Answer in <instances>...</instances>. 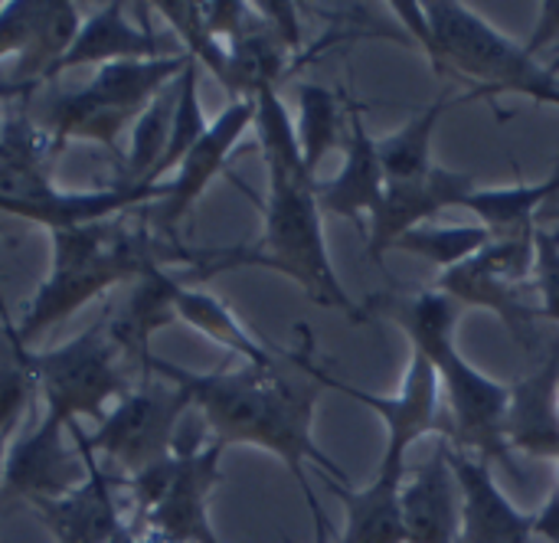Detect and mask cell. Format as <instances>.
I'll return each instance as SVG.
<instances>
[{
	"instance_id": "obj_19",
	"label": "cell",
	"mask_w": 559,
	"mask_h": 543,
	"mask_svg": "<svg viewBox=\"0 0 559 543\" xmlns=\"http://www.w3.org/2000/svg\"><path fill=\"white\" fill-rule=\"evenodd\" d=\"M449 456L462 492L459 543H534V515H524L508 501L495 482V469L485 459L455 452L452 446Z\"/></svg>"
},
{
	"instance_id": "obj_10",
	"label": "cell",
	"mask_w": 559,
	"mask_h": 543,
	"mask_svg": "<svg viewBox=\"0 0 559 543\" xmlns=\"http://www.w3.org/2000/svg\"><path fill=\"white\" fill-rule=\"evenodd\" d=\"M193 406V397L177 380L147 377L138 390H128L88 436L92 452L108 456L124 479L164 462L177 449L180 420Z\"/></svg>"
},
{
	"instance_id": "obj_13",
	"label": "cell",
	"mask_w": 559,
	"mask_h": 543,
	"mask_svg": "<svg viewBox=\"0 0 559 543\" xmlns=\"http://www.w3.org/2000/svg\"><path fill=\"white\" fill-rule=\"evenodd\" d=\"M255 125V98L229 102L206 128V134L187 151V157L177 164L174 177L164 180V197L154 203V233L170 239L174 226L187 216V210L200 200V193L213 184L216 174L226 170V161L246 128Z\"/></svg>"
},
{
	"instance_id": "obj_12",
	"label": "cell",
	"mask_w": 559,
	"mask_h": 543,
	"mask_svg": "<svg viewBox=\"0 0 559 543\" xmlns=\"http://www.w3.org/2000/svg\"><path fill=\"white\" fill-rule=\"evenodd\" d=\"M321 383L364 403L367 410L380 413L383 423H386V459H400L406 462V452L423 439V436H442L449 439L452 433V423H449V413H445V400H442V383H439V374L436 367L419 354L413 351L409 357V367H406V377H403V387L393 393V397H377V393H367L360 387H350L337 377H331L328 370L321 374Z\"/></svg>"
},
{
	"instance_id": "obj_9",
	"label": "cell",
	"mask_w": 559,
	"mask_h": 543,
	"mask_svg": "<svg viewBox=\"0 0 559 543\" xmlns=\"http://www.w3.org/2000/svg\"><path fill=\"white\" fill-rule=\"evenodd\" d=\"M537 233V229H534ZM534 233L491 239L481 252L439 272L432 288L459 308H485L498 315L521 347L537 344L534 324L540 321L534 288Z\"/></svg>"
},
{
	"instance_id": "obj_14",
	"label": "cell",
	"mask_w": 559,
	"mask_h": 543,
	"mask_svg": "<svg viewBox=\"0 0 559 543\" xmlns=\"http://www.w3.org/2000/svg\"><path fill=\"white\" fill-rule=\"evenodd\" d=\"M66 436H69L66 423L46 413L33 433L16 439L7 449L3 479H0L3 492L13 498H26L29 505L52 501V498L75 492L88 479V469H85L82 449L75 442L69 449Z\"/></svg>"
},
{
	"instance_id": "obj_33",
	"label": "cell",
	"mask_w": 559,
	"mask_h": 543,
	"mask_svg": "<svg viewBox=\"0 0 559 543\" xmlns=\"http://www.w3.org/2000/svg\"><path fill=\"white\" fill-rule=\"evenodd\" d=\"M46 13V0H10L0 3V59L13 62L26 52V46L33 43L39 20Z\"/></svg>"
},
{
	"instance_id": "obj_2",
	"label": "cell",
	"mask_w": 559,
	"mask_h": 543,
	"mask_svg": "<svg viewBox=\"0 0 559 543\" xmlns=\"http://www.w3.org/2000/svg\"><path fill=\"white\" fill-rule=\"evenodd\" d=\"M255 131L262 161L269 167V197L262 203V236L246 249H219L197 252V272L213 275L229 265H262L288 275L295 285L308 292V298L321 308H337L350 321H364V308L350 302L344 292L328 239H324V213L318 206V177L308 170L295 131V118L288 115L278 88H265L255 95Z\"/></svg>"
},
{
	"instance_id": "obj_20",
	"label": "cell",
	"mask_w": 559,
	"mask_h": 543,
	"mask_svg": "<svg viewBox=\"0 0 559 543\" xmlns=\"http://www.w3.org/2000/svg\"><path fill=\"white\" fill-rule=\"evenodd\" d=\"M403 528L406 543H459L462 538V492L445 439L403 482Z\"/></svg>"
},
{
	"instance_id": "obj_27",
	"label": "cell",
	"mask_w": 559,
	"mask_h": 543,
	"mask_svg": "<svg viewBox=\"0 0 559 543\" xmlns=\"http://www.w3.org/2000/svg\"><path fill=\"white\" fill-rule=\"evenodd\" d=\"M445 105H449V88L432 105L419 108L403 128L377 141V154L386 180H413L432 167V134L439 128Z\"/></svg>"
},
{
	"instance_id": "obj_32",
	"label": "cell",
	"mask_w": 559,
	"mask_h": 543,
	"mask_svg": "<svg viewBox=\"0 0 559 543\" xmlns=\"http://www.w3.org/2000/svg\"><path fill=\"white\" fill-rule=\"evenodd\" d=\"M534 288L540 321L559 324V233H550L537 223L534 233Z\"/></svg>"
},
{
	"instance_id": "obj_37",
	"label": "cell",
	"mask_w": 559,
	"mask_h": 543,
	"mask_svg": "<svg viewBox=\"0 0 559 543\" xmlns=\"http://www.w3.org/2000/svg\"><path fill=\"white\" fill-rule=\"evenodd\" d=\"M537 220H554V223H559V206H544Z\"/></svg>"
},
{
	"instance_id": "obj_24",
	"label": "cell",
	"mask_w": 559,
	"mask_h": 543,
	"mask_svg": "<svg viewBox=\"0 0 559 543\" xmlns=\"http://www.w3.org/2000/svg\"><path fill=\"white\" fill-rule=\"evenodd\" d=\"M174 308H177V321L190 324L193 331L206 334L213 344L226 347L229 354L242 357V364H252V367H272L282 361L285 351H272L265 347L236 315L226 302H219L216 295L177 279V288H174Z\"/></svg>"
},
{
	"instance_id": "obj_4",
	"label": "cell",
	"mask_w": 559,
	"mask_h": 543,
	"mask_svg": "<svg viewBox=\"0 0 559 543\" xmlns=\"http://www.w3.org/2000/svg\"><path fill=\"white\" fill-rule=\"evenodd\" d=\"M52 236V265L46 282L36 288L20 324L3 321L10 344H26L43 328L69 318L85 308L102 292L138 282L151 269H164L167 262L197 265V252L180 249L174 239L157 236L147 223L128 226L124 220H102L88 226L56 229Z\"/></svg>"
},
{
	"instance_id": "obj_23",
	"label": "cell",
	"mask_w": 559,
	"mask_h": 543,
	"mask_svg": "<svg viewBox=\"0 0 559 543\" xmlns=\"http://www.w3.org/2000/svg\"><path fill=\"white\" fill-rule=\"evenodd\" d=\"M174 288H177V275H170L167 269H151L147 275H141L131 285V295L124 298V305L118 311H108V334L118 344V351L124 357L141 361L144 380L151 374V338L154 331L167 328L177 321V308H174Z\"/></svg>"
},
{
	"instance_id": "obj_21",
	"label": "cell",
	"mask_w": 559,
	"mask_h": 543,
	"mask_svg": "<svg viewBox=\"0 0 559 543\" xmlns=\"http://www.w3.org/2000/svg\"><path fill=\"white\" fill-rule=\"evenodd\" d=\"M504 442L511 456L524 452L554 465L559 462V341L534 374L511 383Z\"/></svg>"
},
{
	"instance_id": "obj_6",
	"label": "cell",
	"mask_w": 559,
	"mask_h": 543,
	"mask_svg": "<svg viewBox=\"0 0 559 543\" xmlns=\"http://www.w3.org/2000/svg\"><path fill=\"white\" fill-rule=\"evenodd\" d=\"M219 442L180 433L174 456L124 479L134 505L128 528L147 543H219L206 518V501L219 482Z\"/></svg>"
},
{
	"instance_id": "obj_3",
	"label": "cell",
	"mask_w": 559,
	"mask_h": 543,
	"mask_svg": "<svg viewBox=\"0 0 559 543\" xmlns=\"http://www.w3.org/2000/svg\"><path fill=\"white\" fill-rule=\"evenodd\" d=\"M367 311L393 318L409 334L413 351H419L436 367L445 413L452 423L445 442L455 452L485 459L491 469L495 462H501L508 465V472H518L514 456L504 442V413H508L511 387L481 374L455 347V321L462 308L429 285L416 292L370 295Z\"/></svg>"
},
{
	"instance_id": "obj_11",
	"label": "cell",
	"mask_w": 559,
	"mask_h": 543,
	"mask_svg": "<svg viewBox=\"0 0 559 543\" xmlns=\"http://www.w3.org/2000/svg\"><path fill=\"white\" fill-rule=\"evenodd\" d=\"M160 197H164V184H157V187L118 184V187H108V190L66 193V190H59L52 184L46 167L0 161V213L39 223L49 233L115 220V216H121L128 210L144 206V203H157Z\"/></svg>"
},
{
	"instance_id": "obj_18",
	"label": "cell",
	"mask_w": 559,
	"mask_h": 543,
	"mask_svg": "<svg viewBox=\"0 0 559 543\" xmlns=\"http://www.w3.org/2000/svg\"><path fill=\"white\" fill-rule=\"evenodd\" d=\"M164 56H183L180 43L160 39V33H154L147 20L141 26L131 23L124 13V3L111 0L82 20L72 46L52 69V79L82 66H111V62H128V59H164Z\"/></svg>"
},
{
	"instance_id": "obj_7",
	"label": "cell",
	"mask_w": 559,
	"mask_h": 543,
	"mask_svg": "<svg viewBox=\"0 0 559 543\" xmlns=\"http://www.w3.org/2000/svg\"><path fill=\"white\" fill-rule=\"evenodd\" d=\"M190 56L128 59L98 66V72L79 88L56 95L46 108V131L62 147L69 138L98 141L115 151L118 134L138 121V115L187 69Z\"/></svg>"
},
{
	"instance_id": "obj_30",
	"label": "cell",
	"mask_w": 559,
	"mask_h": 543,
	"mask_svg": "<svg viewBox=\"0 0 559 543\" xmlns=\"http://www.w3.org/2000/svg\"><path fill=\"white\" fill-rule=\"evenodd\" d=\"M495 236L481 226V223H465V226H436V223H423L416 229H409L406 236L396 239L393 252H409L419 256L432 265L455 269L459 262L472 259L475 252H481Z\"/></svg>"
},
{
	"instance_id": "obj_34",
	"label": "cell",
	"mask_w": 559,
	"mask_h": 543,
	"mask_svg": "<svg viewBox=\"0 0 559 543\" xmlns=\"http://www.w3.org/2000/svg\"><path fill=\"white\" fill-rule=\"evenodd\" d=\"M534 534L547 538L550 543H559V462L554 465V488H550L540 515H534Z\"/></svg>"
},
{
	"instance_id": "obj_22",
	"label": "cell",
	"mask_w": 559,
	"mask_h": 543,
	"mask_svg": "<svg viewBox=\"0 0 559 543\" xmlns=\"http://www.w3.org/2000/svg\"><path fill=\"white\" fill-rule=\"evenodd\" d=\"M403 482H406V462L386 456L380 462L377 482L367 488H347L328 479V488L341 498L347 511V528L337 543H406Z\"/></svg>"
},
{
	"instance_id": "obj_26",
	"label": "cell",
	"mask_w": 559,
	"mask_h": 543,
	"mask_svg": "<svg viewBox=\"0 0 559 543\" xmlns=\"http://www.w3.org/2000/svg\"><path fill=\"white\" fill-rule=\"evenodd\" d=\"M559 193V170L540 184H514V187H491V190H472L459 206L478 216V223L495 236H524L537 229L540 206Z\"/></svg>"
},
{
	"instance_id": "obj_29",
	"label": "cell",
	"mask_w": 559,
	"mask_h": 543,
	"mask_svg": "<svg viewBox=\"0 0 559 543\" xmlns=\"http://www.w3.org/2000/svg\"><path fill=\"white\" fill-rule=\"evenodd\" d=\"M177 79L131 125V144H128V154H124V177H121V184H131V187L147 184L151 174L157 170V164H160V157L167 151V141H170L174 108H177V95H180Z\"/></svg>"
},
{
	"instance_id": "obj_5",
	"label": "cell",
	"mask_w": 559,
	"mask_h": 543,
	"mask_svg": "<svg viewBox=\"0 0 559 543\" xmlns=\"http://www.w3.org/2000/svg\"><path fill=\"white\" fill-rule=\"evenodd\" d=\"M432 46L429 59L439 75H455L472 85V98L485 95H527L540 105L559 108V75L550 66H540L521 43L491 26L481 13L459 0H429L423 3Z\"/></svg>"
},
{
	"instance_id": "obj_35",
	"label": "cell",
	"mask_w": 559,
	"mask_h": 543,
	"mask_svg": "<svg viewBox=\"0 0 559 543\" xmlns=\"http://www.w3.org/2000/svg\"><path fill=\"white\" fill-rule=\"evenodd\" d=\"M305 501H308V511H311V521H314V543H337L331 538V524H328V518H324V508H321L314 488L305 492Z\"/></svg>"
},
{
	"instance_id": "obj_38",
	"label": "cell",
	"mask_w": 559,
	"mask_h": 543,
	"mask_svg": "<svg viewBox=\"0 0 559 543\" xmlns=\"http://www.w3.org/2000/svg\"><path fill=\"white\" fill-rule=\"evenodd\" d=\"M7 449H10V439L0 436V479H3V462H7Z\"/></svg>"
},
{
	"instance_id": "obj_36",
	"label": "cell",
	"mask_w": 559,
	"mask_h": 543,
	"mask_svg": "<svg viewBox=\"0 0 559 543\" xmlns=\"http://www.w3.org/2000/svg\"><path fill=\"white\" fill-rule=\"evenodd\" d=\"M111 543H147V541H144V538H138V534L124 524V531H121V534H118Z\"/></svg>"
},
{
	"instance_id": "obj_28",
	"label": "cell",
	"mask_w": 559,
	"mask_h": 543,
	"mask_svg": "<svg viewBox=\"0 0 559 543\" xmlns=\"http://www.w3.org/2000/svg\"><path fill=\"white\" fill-rule=\"evenodd\" d=\"M301 157L308 170L318 174V164L344 144L347 134V111H341L337 95L318 82H301L298 85V118H295Z\"/></svg>"
},
{
	"instance_id": "obj_15",
	"label": "cell",
	"mask_w": 559,
	"mask_h": 543,
	"mask_svg": "<svg viewBox=\"0 0 559 543\" xmlns=\"http://www.w3.org/2000/svg\"><path fill=\"white\" fill-rule=\"evenodd\" d=\"M475 190L472 174L449 170V167H429L423 177L413 180H386V193L377 206V213L367 223V256L383 265L386 252H393L396 239L409 229L423 226L426 220L439 216L449 206H459Z\"/></svg>"
},
{
	"instance_id": "obj_16",
	"label": "cell",
	"mask_w": 559,
	"mask_h": 543,
	"mask_svg": "<svg viewBox=\"0 0 559 543\" xmlns=\"http://www.w3.org/2000/svg\"><path fill=\"white\" fill-rule=\"evenodd\" d=\"M66 429L72 442L82 449L88 479L75 492L52 501H36L33 508L56 543H111L128 524L115 501V479L98 465V456L92 452L88 436L79 429V423H69Z\"/></svg>"
},
{
	"instance_id": "obj_31",
	"label": "cell",
	"mask_w": 559,
	"mask_h": 543,
	"mask_svg": "<svg viewBox=\"0 0 559 543\" xmlns=\"http://www.w3.org/2000/svg\"><path fill=\"white\" fill-rule=\"evenodd\" d=\"M180 85V95H177V108H174V125H170V141H167V151L157 164V170L151 174V187L164 184L170 170H177V164L187 157V151L206 134L210 121L203 115V105H200V62L190 59L187 69L180 72L177 79Z\"/></svg>"
},
{
	"instance_id": "obj_17",
	"label": "cell",
	"mask_w": 559,
	"mask_h": 543,
	"mask_svg": "<svg viewBox=\"0 0 559 543\" xmlns=\"http://www.w3.org/2000/svg\"><path fill=\"white\" fill-rule=\"evenodd\" d=\"M341 147V170L328 180H318V206L321 213L350 220L354 226H360V233H367V223L386 193V174L380 167L377 141L370 138L364 115L354 102H347V134Z\"/></svg>"
},
{
	"instance_id": "obj_1",
	"label": "cell",
	"mask_w": 559,
	"mask_h": 543,
	"mask_svg": "<svg viewBox=\"0 0 559 543\" xmlns=\"http://www.w3.org/2000/svg\"><path fill=\"white\" fill-rule=\"evenodd\" d=\"M301 347L285 351L278 364L272 367H216L213 374H190L167 361H151L147 377H167L190 390L193 406L203 413V423L213 433V442L226 446H259L285 462L292 479L298 482L301 495L311 492V482L305 475V465L311 462L318 472H324L331 482L347 485V472L328 459L314 436V406L321 393V374L324 367L311 357V334L298 328Z\"/></svg>"
},
{
	"instance_id": "obj_8",
	"label": "cell",
	"mask_w": 559,
	"mask_h": 543,
	"mask_svg": "<svg viewBox=\"0 0 559 543\" xmlns=\"http://www.w3.org/2000/svg\"><path fill=\"white\" fill-rule=\"evenodd\" d=\"M10 351L16 367H23L33 387L43 393L46 413L66 426L79 416H95L102 423L105 403L128 393L124 374L118 370L121 351L108 334V315L62 347L26 354L20 344H10Z\"/></svg>"
},
{
	"instance_id": "obj_25",
	"label": "cell",
	"mask_w": 559,
	"mask_h": 543,
	"mask_svg": "<svg viewBox=\"0 0 559 543\" xmlns=\"http://www.w3.org/2000/svg\"><path fill=\"white\" fill-rule=\"evenodd\" d=\"M226 52H229V62H226L223 88L229 92L233 102L255 98L265 88H278V82L288 75V56H292V49L259 16V10H255L252 26L239 39H233L226 46Z\"/></svg>"
}]
</instances>
